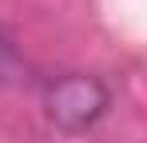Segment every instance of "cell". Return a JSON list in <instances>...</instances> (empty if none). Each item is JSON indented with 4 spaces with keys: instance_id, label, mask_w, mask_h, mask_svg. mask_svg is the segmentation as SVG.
Instances as JSON below:
<instances>
[{
    "instance_id": "6da1fadb",
    "label": "cell",
    "mask_w": 147,
    "mask_h": 143,
    "mask_svg": "<svg viewBox=\"0 0 147 143\" xmlns=\"http://www.w3.org/2000/svg\"><path fill=\"white\" fill-rule=\"evenodd\" d=\"M48 115L60 123V127H68V131H80V127H88V123H96L103 115V107H107V92H103V84L92 80V76H64V80H56L48 88Z\"/></svg>"
}]
</instances>
